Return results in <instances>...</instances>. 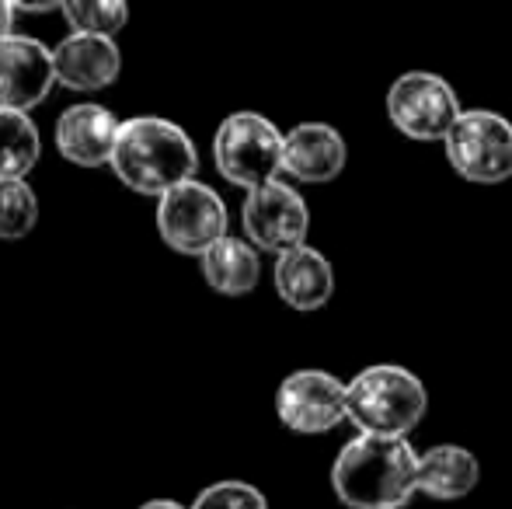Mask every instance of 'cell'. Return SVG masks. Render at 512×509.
I'll list each match as a JSON object with an SVG mask.
<instances>
[{
    "label": "cell",
    "instance_id": "cell-12",
    "mask_svg": "<svg viewBox=\"0 0 512 509\" xmlns=\"http://www.w3.org/2000/svg\"><path fill=\"white\" fill-rule=\"evenodd\" d=\"M119 126L122 123L105 105H70L56 119V147L77 168H102V164H112Z\"/></svg>",
    "mask_w": 512,
    "mask_h": 509
},
{
    "label": "cell",
    "instance_id": "cell-14",
    "mask_svg": "<svg viewBox=\"0 0 512 509\" xmlns=\"http://www.w3.org/2000/svg\"><path fill=\"white\" fill-rule=\"evenodd\" d=\"M276 293L286 307L293 311H321L335 293V269L317 248L300 245L293 252L276 258V272H272Z\"/></svg>",
    "mask_w": 512,
    "mask_h": 509
},
{
    "label": "cell",
    "instance_id": "cell-10",
    "mask_svg": "<svg viewBox=\"0 0 512 509\" xmlns=\"http://www.w3.org/2000/svg\"><path fill=\"white\" fill-rule=\"evenodd\" d=\"M56 84L53 49L32 35H11L0 42V112H28L46 102Z\"/></svg>",
    "mask_w": 512,
    "mask_h": 509
},
{
    "label": "cell",
    "instance_id": "cell-6",
    "mask_svg": "<svg viewBox=\"0 0 512 509\" xmlns=\"http://www.w3.org/2000/svg\"><path fill=\"white\" fill-rule=\"evenodd\" d=\"M464 116L453 84L429 70H408L387 91V119L398 133L418 143H443Z\"/></svg>",
    "mask_w": 512,
    "mask_h": 509
},
{
    "label": "cell",
    "instance_id": "cell-17",
    "mask_svg": "<svg viewBox=\"0 0 512 509\" xmlns=\"http://www.w3.org/2000/svg\"><path fill=\"white\" fill-rule=\"evenodd\" d=\"M42 140L32 116L0 112V182H25L39 164Z\"/></svg>",
    "mask_w": 512,
    "mask_h": 509
},
{
    "label": "cell",
    "instance_id": "cell-9",
    "mask_svg": "<svg viewBox=\"0 0 512 509\" xmlns=\"http://www.w3.org/2000/svg\"><path fill=\"white\" fill-rule=\"evenodd\" d=\"M276 415L300 436H321L349 419V384L324 370H297L276 391Z\"/></svg>",
    "mask_w": 512,
    "mask_h": 509
},
{
    "label": "cell",
    "instance_id": "cell-8",
    "mask_svg": "<svg viewBox=\"0 0 512 509\" xmlns=\"http://www.w3.org/2000/svg\"><path fill=\"white\" fill-rule=\"evenodd\" d=\"M241 224H244V241L255 245L258 252L286 255L293 248L307 245L310 210L304 196L293 185L269 182L244 196Z\"/></svg>",
    "mask_w": 512,
    "mask_h": 509
},
{
    "label": "cell",
    "instance_id": "cell-21",
    "mask_svg": "<svg viewBox=\"0 0 512 509\" xmlns=\"http://www.w3.org/2000/svg\"><path fill=\"white\" fill-rule=\"evenodd\" d=\"M14 14H18V7L14 4H4V0H0V42L4 39H11V28H14Z\"/></svg>",
    "mask_w": 512,
    "mask_h": 509
},
{
    "label": "cell",
    "instance_id": "cell-4",
    "mask_svg": "<svg viewBox=\"0 0 512 509\" xmlns=\"http://www.w3.org/2000/svg\"><path fill=\"white\" fill-rule=\"evenodd\" d=\"M283 147L286 136L272 119L258 116V112H234L216 126L213 161L230 185L255 192L269 182H279Z\"/></svg>",
    "mask_w": 512,
    "mask_h": 509
},
{
    "label": "cell",
    "instance_id": "cell-7",
    "mask_svg": "<svg viewBox=\"0 0 512 509\" xmlns=\"http://www.w3.org/2000/svg\"><path fill=\"white\" fill-rule=\"evenodd\" d=\"M157 234L178 255L203 258L227 238V206L203 182H185L157 199Z\"/></svg>",
    "mask_w": 512,
    "mask_h": 509
},
{
    "label": "cell",
    "instance_id": "cell-19",
    "mask_svg": "<svg viewBox=\"0 0 512 509\" xmlns=\"http://www.w3.org/2000/svg\"><path fill=\"white\" fill-rule=\"evenodd\" d=\"M60 11L74 35H102V39H112L129 18V7L119 0H70Z\"/></svg>",
    "mask_w": 512,
    "mask_h": 509
},
{
    "label": "cell",
    "instance_id": "cell-20",
    "mask_svg": "<svg viewBox=\"0 0 512 509\" xmlns=\"http://www.w3.org/2000/svg\"><path fill=\"white\" fill-rule=\"evenodd\" d=\"M189 509H269V503L248 482H216L199 492Z\"/></svg>",
    "mask_w": 512,
    "mask_h": 509
},
{
    "label": "cell",
    "instance_id": "cell-16",
    "mask_svg": "<svg viewBox=\"0 0 512 509\" xmlns=\"http://www.w3.org/2000/svg\"><path fill=\"white\" fill-rule=\"evenodd\" d=\"M203 265V279L209 290L223 293V297H244L258 286L262 279V258L258 248L248 245L244 238H223L216 241L209 252L199 258Z\"/></svg>",
    "mask_w": 512,
    "mask_h": 509
},
{
    "label": "cell",
    "instance_id": "cell-2",
    "mask_svg": "<svg viewBox=\"0 0 512 509\" xmlns=\"http://www.w3.org/2000/svg\"><path fill=\"white\" fill-rule=\"evenodd\" d=\"M199 154L192 136L171 119L133 116L119 126L112 171L140 196H168L185 182H196Z\"/></svg>",
    "mask_w": 512,
    "mask_h": 509
},
{
    "label": "cell",
    "instance_id": "cell-5",
    "mask_svg": "<svg viewBox=\"0 0 512 509\" xmlns=\"http://www.w3.org/2000/svg\"><path fill=\"white\" fill-rule=\"evenodd\" d=\"M443 150L450 168L467 182L499 185L512 178V123L492 109H464Z\"/></svg>",
    "mask_w": 512,
    "mask_h": 509
},
{
    "label": "cell",
    "instance_id": "cell-13",
    "mask_svg": "<svg viewBox=\"0 0 512 509\" xmlns=\"http://www.w3.org/2000/svg\"><path fill=\"white\" fill-rule=\"evenodd\" d=\"M56 84L70 91H102L119 81L122 56L115 39L102 35H74L70 32L60 46L53 49Z\"/></svg>",
    "mask_w": 512,
    "mask_h": 509
},
{
    "label": "cell",
    "instance_id": "cell-3",
    "mask_svg": "<svg viewBox=\"0 0 512 509\" xmlns=\"http://www.w3.org/2000/svg\"><path fill=\"white\" fill-rule=\"evenodd\" d=\"M425 412H429V391L398 363L366 367L349 381V422L363 436L408 440V433L425 419Z\"/></svg>",
    "mask_w": 512,
    "mask_h": 509
},
{
    "label": "cell",
    "instance_id": "cell-1",
    "mask_svg": "<svg viewBox=\"0 0 512 509\" xmlns=\"http://www.w3.org/2000/svg\"><path fill=\"white\" fill-rule=\"evenodd\" d=\"M331 489L349 509H405L418 492V454L398 436L349 440L331 464Z\"/></svg>",
    "mask_w": 512,
    "mask_h": 509
},
{
    "label": "cell",
    "instance_id": "cell-15",
    "mask_svg": "<svg viewBox=\"0 0 512 509\" xmlns=\"http://www.w3.org/2000/svg\"><path fill=\"white\" fill-rule=\"evenodd\" d=\"M481 478L478 457L457 443H436L425 454H418V492L439 503H457L471 496Z\"/></svg>",
    "mask_w": 512,
    "mask_h": 509
},
{
    "label": "cell",
    "instance_id": "cell-22",
    "mask_svg": "<svg viewBox=\"0 0 512 509\" xmlns=\"http://www.w3.org/2000/svg\"><path fill=\"white\" fill-rule=\"evenodd\" d=\"M140 509H189V506L175 503V499H150V503H143Z\"/></svg>",
    "mask_w": 512,
    "mask_h": 509
},
{
    "label": "cell",
    "instance_id": "cell-18",
    "mask_svg": "<svg viewBox=\"0 0 512 509\" xmlns=\"http://www.w3.org/2000/svg\"><path fill=\"white\" fill-rule=\"evenodd\" d=\"M39 224V199L28 182H0V241H21Z\"/></svg>",
    "mask_w": 512,
    "mask_h": 509
},
{
    "label": "cell",
    "instance_id": "cell-11",
    "mask_svg": "<svg viewBox=\"0 0 512 509\" xmlns=\"http://www.w3.org/2000/svg\"><path fill=\"white\" fill-rule=\"evenodd\" d=\"M349 161V147H345L342 133L328 123H300L286 133L283 147V171L297 182L324 185L335 182L345 171Z\"/></svg>",
    "mask_w": 512,
    "mask_h": 509
}]
</instances>
